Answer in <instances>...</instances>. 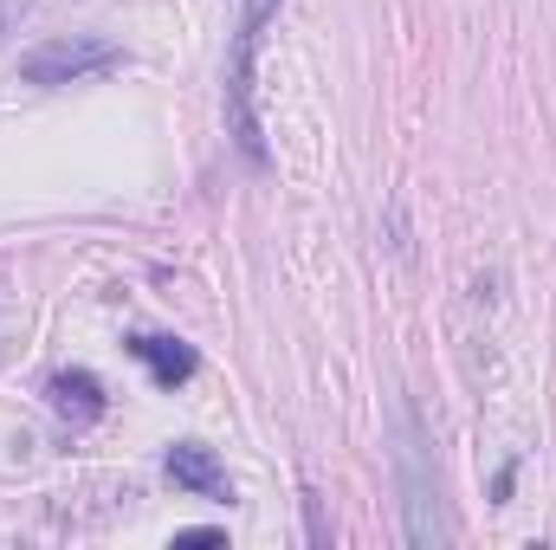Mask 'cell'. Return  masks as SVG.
<instances>
[{"label":"cell","mask_w":556,"mask_h":550,"mask_svg":"<svg viewBox=\"0 0 556 550\" xmlns=\"http://www.w3.org/2000/svg\"><path fill=\"white\" fill-rule=\"evenodd\" d=\"M33 7H39V0H0V33H13V26L33 13Z\"/></svg>","instance_id":"obj_7"},{"label":"cell","mask_w":556,"mask_h":550,"mask_svg":"<svg viewBox=\"0 0 556 550\" xmlns=\"http://www.w3.org/2000/svg\"><path fill=\"white\" fill-rule=\"evenodd\" d=\"M395 434V447H389V460H395V492H402V538L408 545H446L453 538V525H446V505H440V466H433V434H427V421L415 414V402L402 396L395 402V421H389Z\"/></svg>","instance_id":"obj_1"},{"label":"cell","mask_w":556,"mask_h":550,"mask_svg":"<svg viewBox=\"0 0 556 550\" xmlns=\"http://www.w3.org/2000/svg\"><path fill=\"white\" fill-rule=\"evenodd\" d=\"M130 357L149 363V376H155L162 389H181V383L194 376V350H188L181 337H149V330H137V337H130Z\"/></svg>","instance_id":"obj_5"},{"label":"cell","mask_w":556,"mask_h":550,"mask_svg":"<svg viewBox=\"0 0 556 550\" xmlns=\"http://www.w3.org/2000/svg\"><path fill=\"white\" fill-rule=\"evenodd\" d=\"M273 20L278 0H240V33H233V52H227V130H233L240 155L253 168H266V130H260V111H253V85H260V46H266Z\"/></svg>","instance_id":"obj_2"},{"label":"cell","mask_w":556,"mask_h":550,"mask_svg":"<svg viewBox=\"0 0 556 550\" xmlns=\"http://www.w3.org/2000/svg\"><path fill=\"white\" fill-rule=\"evenodd\" d=\"M52 409L65 414L72 427H91V421L104 414V383H98L91 370H59V376H52Z\"/></svg>","instance_id":"obj_6"},{"label":"cell","mask_w":556,"mask_h":550,"mask_svg":"<svg viewBox=\"0 0 556 550\" xmlns=\"http://www.w3.org/2000/svg\"><path fill=\"white\" fill-rule=\"evenodd\" d=\"M168 479H175L181 492H194V499H227V473H220L214 447H194V440L168 447Z\"/></svg>","instance_id":"obj_4"},{"label":"cell","mask_w":556,"mask_h":550,"mask_svg":"<svg viewBox=\"0 0 556 550\" xmlns=\"http://www.w3.org/2000/svg\"><path fill=\"white\" fill-rule=\"evenodd\" d=\"M124 65V46L98 39V33H65V39H46L20 59V78L39 85V91H65V85H85V78H104Z\"/></svg>","instance_id":"obj_3"}]
</instances>
